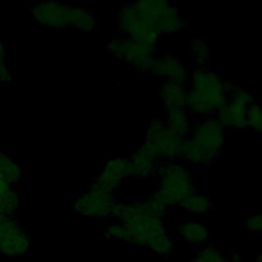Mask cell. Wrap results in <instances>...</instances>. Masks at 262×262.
Returning a JSON list of instances; mask_svg holds the SVG:
<instances>
[{
    "instance_id": "14",
    "label": "cell",
    "mask_w": 262,
    "mask_h": 262,
    "mask_svg": "<svg viewBox=\"0 0 262 262\" xmlns=\"http://www.w3.org/2000/svg\"><path fill=\"white\" fill-rule=\"evenodd\" d=\"M148 72L165 82L179 84H184L189 76L183 62L172 54L154 56Z\"/></svg>"
},
{
    "instance_id": "24",
    "label": "cell",
    "mask_w": 262,
    "mask_h": 262,
    "mask_svg": "<svg viewBox=\"0 0 262 262\" xmlns=\"http://www.w3.org/2000/svg\"><path fill=\"white\" fill-rule=\"evenodd\" d=\"M134 203L143 214L151 217L162 219L168 212V206L154 193L145 199L134 201Z\"/></svg>"
},
{
    "instance_id": "26",
    "label": "cell",
    "mask_w": 262,
    "mask_h": 262,
    "mask_svg": "<svg viewBox=\"0 0 262 262\" xmlns=\"http://www.w3.org/2000/svg\"><path fill=\"white\" fill-rule=\"evenodd\" d=\"M190 53L201 68L204 67L210 58L209 44L203 39H194L190 43Z\"/></svg>"
},
{
    "instance_id": "29",
    "label": "cell",
    "mask_w": 262,
    "mask_h": 262,
    "mask_svg": "<svg viewBox=\"0 0 262 262\" xmlns=\"http://www.w3.org/2000/svg\"><path fill=\"white\" fill-rule=\"evenodd\" d=\"M248 128L262 133V106L256 101L253 102L247 112Z\"/></svg>"
},
{
    "instance_id": "2",
    "label": "cell",
    "mask_w": 262,
    "mask_h": 262,
    "mask_svg": "<svg viewBox=\"0 0 262 262\" xmlns=\"http://www.w3.org/2000/svg\"><path fill=\"white\" fill-rule=\"evenodd\" d=\"M155 174L160 177V183L154 194L168 207L179 206L195 191L194 177L191 170L175 160L160 161Z\"/></svg>"
},
{
    "instance_id": "11",
    "label": "cell",
    "mask_w": 262,
    "mask_h": 262,
    "mask_svg": "<svg viewBox=\"0 0 262 262\" xmlns=\"http://www.w3.org/2000/svg\"><path fill=\"white\" fill-rule=\"evenodd\" d=\"M189 137L212 163L223 148L225 132L215 117H206L192 126Z\"/></svg>"
},
{
    "instance_id": "21",
    "label": "cell",
    "mask_w": 262,
    "mask_h": 262,
    "mask_svg": "<svg viewBox=\"0 0 262 262\" xmlns=\"http://www.w3.org/2000/svg\"><path fill=\"white\" fill-rule=\"evenodd\" d=\"M98 26V21L94 14L85 7L73 6L71 27L83 32L88 33L95 30Z\"/></svg>"
},
{
    "instance_id": "27",
    "label": "cell",
    "mask_w": 262,
    "mask_h": 262,
    "mask_svg": "<svg viewBox=\"0 0 262 262\" xmlns=\"http://www.w3.org/2000/svg\"><path fill=\"white\" fill-rule=\"evenodd\" d=\"M103 235L108 241H123L127 242L128 238V228L126 225L120 221L112 222L105 226Z\"/></svg>"
},
{
    "instance_id": "34",
    "label": "cell",
    "mask_w": 262,
    "mask_h": 262,
    "mask_svg": "<svg viewBox=\"0 0 262 262\" xmlns=\"http://www.w3.org/2000/svg\"><path fill=\"white\" fill-rule=\"evenodd\" d=\"M0 217H1V215H0Z\"/></svg>"
},
{
    "instance_id": "20",
    "label": "cell",
    "mask_w": 262,
    "mask_h": 262,
    "mask_svg": "<svg viewBox=\"0 0 262 262\" xmlns=\"http://www.w3.org/2000/svg\"><path fill=\"white\" fill-rule=\"evenodd\" d=\"M178 158L189 164L209 165L211 162L200 149V147L191 140L190 137L182 138L178 146Z\"/></svg>"
},
{
    "instance_id": "23",
    "label": "cell",
    "mask_w": 262,
    "mask_h": 262,
    "mask_svg": "<svg viewBox=\"0 0 262 262\" xmlns=\"http://www.w3.org/2000/svg\"><path fill=\"white\" fill-rule=\"evenodd\" d=\"M23 175V169L19 164L10 156L0 150V176L10 184L18 182Z\"/></svg>"
},
{
    "instance_id": "3",
    "label": "cell",
    "mask_w": 262,
    "mask_h": 262,
    "mask_svg": "<svg viewBox=\"0 0 262 262\" xmlns=\"http://www.w3.org/2000/svg\"><path fill=\"white\" fill-rule=\"evenodd\" d=\"M112 217L126 225L128 228L127 243L140 247H146L148 242L155 236L167 232L161 218L151 217L143 214L132 203H117Z\"/></svg>"
},
{
    "instance_id": "22",
    "label": "cell",
    "mask_w": 262,
    "mask_h": 262,
    "mask_svg": "<svg viewBox=\"0 0 262 262\" xmlns=\"http://www.w3.org/2000/svg\"><path fill=\"white\" fill-rule=\"evenodd\" d=\"M179 207L191 215H203L211 209L212 202L208 196L195 190L188 195Z\"/></svg>"
},
{
    "instance_id": "8",
    "label": "cell",
    "mask_w": 262,
    "mask_h": 262,
    "mask_svg": "<svg viewBox=\"0 0 262 262\" xmlns=\"http://www.w3.org/2000/svg\"><path fill=\"white\" fill-rule=\"evenodd\" d=\"M105 51L114 58L130 63L138 71L146 72L149 71L156 47L144 45L128 37H123L108 40L105 44Z\"/></svg>"
},
{
    "instance_id": "1",
    "label": "cell",
    "mask_w": 262,
    "mask_h": 262,
    "mask_svg": "<svg viewBox=\"0 0 262 262\" xmlns=\"http://www.w3.org/2000/svg\"><path fill=\"white\" fill-rule=\"evenodd\" d=\"M188 79L190 88L187 90L185 108L202 117L215 115L225 105L234 87V84L224 81L219 74L204 68L193 69Z\"/></svg>"
},
{
    "instance_id": "13",
    "label": "cell",
    "mask_w": 262,
    "mask_h": 262,
    "mask_svg": "<svg viewBox=\"0 0 262 262\" xmlns=\"http://www.w3.org/2000/svg\"><path fill=\"white\" fill-rule=\"evenodd\" d=\"M127 178H130L128 158L115 157L104 163L103 168L91 184L115 193L116 189L119 188Z\"/></svg>"
},
{
    "instance_id": "7",
    "label": "cell",
    "mask_w": 262,
    "mask_h": 262,
    "mask_svg": "<svg viewBox=\"0 0 262 262\" xmlns=\"http://www.w3.org/2000/svg\"><path fill=\"white\" fill-rule=\"evenodd\" d=\"M255 101V96L250 90L234 85L225 105L215 114V118L223 128L247 129V112Z\"/></svg>"
},
{
    "instance_id": "33",
    "label": "cell",
    "mask_w": 262,
    "mask_h": 262,
    "mask_svg": "<svg viewBox=\"0 0 262 262\" xmlns=\"http://www.w3.org/2000/svg\"><path fill=\"white\" fill-rule=\"evenodd\" d=\"M254 262H262V252L259 253V254L256 256Z\"/></svg>"
},
{
    "instance_id": "9",
    "label": "cell",
    "mask_w": 262,
    "mask_h": 262,
    "mask_svg": "<svg viewBox=\"0 0 262 262\" xmlns=\"http://www.w3.org/2000/svg\"><path fill=\"white\" fill-rule=\"evenodd\" d=\"M117 203L118 201L114 192L106 191L91 184L87 190L74 199L73 210L82 216L106 219L112 217Z\"/></svg>"
},
{
    "instance_id": "17",
    "label": "cell",
    "mask_w": 262,
    "mask_h": 262,
    "mask_svg": "<svg viewBox=\"0 0 262 262\" xmlns=\"http://www.w3.org/2000/svg\"><path fill=\"white\" fill-rule=\"evenodd\" d=\"M178 234L184 242L190 245H203L210 236V230L207 225L196 221H186L178 225Z\"/></svg>"
},
{
    "instance_id": "10",
    "label": "cell",
    "mask_w": 262,
    "mask_h": 262,
    "mask_svg": "<svg viewBox=\"0 0 262 262\" xmlns=\"http://www.w3.org/2000/svg\"><path fill=\"white\" fill-rule=\"evenodd\" d=\"M31 248V235L18 223L14 216H1L0 256L7 258H19L27 255Z\"/></svg>"
},
{
    "instance_id": "16",
    "label": "cell",
    "mask_w": 262,
    "mask_h": 262,
    "mask_svg": "<svg viewBox=\"0 0 262 262\" xmlns=\"http://www.w3.org/2000/svg\"><path fill=\"white\" fill-rule=\"evenodd\" d=\"M159 97L166 110H179L186 107L187 89L184 84L165 82L160 88Z\"/></svg>"
},
{
    "instance_id": "19",
    "label": "cell",
    "mask_w": 262,
    "mask_h": 262,
    "mask_svg": "<svg viewBox=\"0 0 262 262\" xmlns=\"http://www.w3.org/2000/svg\"><path fill=\"white\" fill-rule=\"evenodd\" d=\"M19 207V195L12 184L0 176V215L14 216Z\"/></svg>"
},
{
    "instance_id": "4",
    "label": "cell",
    "mask_w": 262,
    "mask_h": 262,
    "mask_svg": "<svg viewBox=\"0 0 262 262\" xmlns=\"http://www.w3.org/2000/svg\"><path fill=\"white\" fill-rule=\"evenodd\" d=\"M133 6L157 29L160 35H172L185 27L178 9L165 0H141Z\"/></svg>"
},
{
    "instance_id": "31",
    "label": "cell",
    "mask_w": 262,
    "mask_h": 262,
    "mask_svg": "<svg viewBox=\"0 0 262 262\" xmlns=\"http://www.w3.org/2000/svg\"><path fill=\"white\" fill-rule=\"evenodd\" d=\"M246 226L250 231L262 232V213L251 215L245 220Z\"/></svg>"
},
{
    "instance_id": "5",
    "label": "cell",
    "mask_w": 262,
    "mask_h": 262,
    "mask_svg": "<svg viewBox=\"0 0 262 262\" xmlns=\"http://www.w3.org/2000/svg\"><path fill=\"white\" fill-rule=\"evenodd\" d=\"M181 139L166 126L162 119L156 118L148 124L141 145L159 161H173L178 158V146Z\"/></svg>"
},
{
    "instance_id": "30",
    "label": "cell",
    "mask_w": 262,
    "mask_h": 262,
    "mask_svg": "<svg viewBox=\"0 0 262 262\" xmlns=\"http://www.w3.org/2000/svg\"><path fill=\"white\" fill-rule=\"evenodd\" d=\"M13 75L6 61V45L0 38V83L8 84L12 81Z\"/></svg>"
},
{
    "instance_id": "6",
    "label": "cell",
    "mask_w": 262,
    "mask_h": 262,
    "mask_svg": "<svg viewBox=\"0 0 262 262\" xmlns=\"http://www.w3.org/2000/svg\"><path fill=\"white\" fill-rule=\"evenodd\" d=\"M118 27L126 37L150 47L157 46L160 38L159 32L132 3L119 8Z\"/></svg>"
},
{
    "instance_id": "32",
    "label": "cell",
    "mask_w": 262,
    "mask_h": 262,
    "mask_svg": "<svg viewBox=\"0 0 262 262\" xmlns=\"http://www.w3.org/2000/svg\"><path fill=\"white\" fill-rule=\"evenodd\" d=\"M226 262H243V258L238 253H232L226 258Z\"/></svg>"
},
{
    "instance_id": "12",
    "label": "cell",
    "mask_w": 262,
    "mask_h": 262,
    "mask_svg": "<svg viewBox=\"0 0 262 262\" xmlns=\"http://www.w3.org/2000/svg\"><path fill=\"white\" fill-rule=\"evenodd\" d=\"M73 5L59 1H42L32 6V15L41 26L50 29L71 27Z\"/></svg>"
},
{
    "instance_id": "25",
    "label": "cell",
    "mask_w": 262,
    "mask_h": 262,
    "mask_svg": "<svg viewBox=\"0 0 262 262\" xmlns=\"http://www.w3.org/2000/svg\"><path fill=\"white\" fill-rule=\"evenodd\" d=\"M146 248L158 256L168 257L174 250V241L167 232H165L150 239L146 245Z\"/></svg>"
},
{
    "instance_id": "18",
    "label": "cell",
    "mask_w": 262,
    "mask_h": 262,
    "mask_svg": "<svg viewBox=\"0 0 262 262\" xmlns=\"http://www.w3.org/2000/svg\"><path fill=\"white\" fill-rule=\"evenodd\" d=\"M165 124L180 138H187L190 136L192 124L186 108L168 111Z\"/></svg>"
},
{
    "instance_id": "28",
    "label": "cell",
    "mask_w": 262,
    "mask_h": 262,
    "mask_svg": "<svg viewBox=\"0 0 262 262\" xmlns=\"http://www.w3.org/2000/svg\"><path fill=\"white\" fill-rule=\"evenodd\" d=\"M191 262H226L223 254L213 245L203 248Z\"/></svg>"
},
{
    "instance_id": "15",
    "label": "cell",
    "mask_w": 262,
    "mask_h": 262,
    "mask_svg": "<svg viewBox=\"0 0 262 262\" xmlns=\"http://www.w3.org/2000/svg\"><path fill=\"white\" fill-rule=\"evenodd\" d=\"M129 160L130 178L146 179L155 174L156 167L160 162L144 146L140 145L132 151Z\"/></svg>"
}]
</instances>
